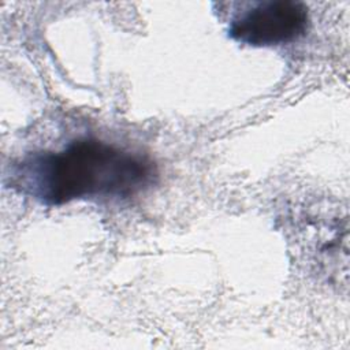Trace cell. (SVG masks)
Instances as JSON below:
<instances>
[{
	"label": "cell",
	"mask_w": 350,
	"mask_h": 350,
	"mask_svg": "<svg viewBox=\"0 0 350 350\" xmlns=\"http://www.w3.org/2000/svg\"><path fill=\"white\" fill-rule=\"evenodd\" d=\"M310 26L308 5L297 0L246 3L228 23V37L239 44L267 48L291 44Z\"/></svg>",
	"instance_id": "obj_2"
},
{
	"label": "cell",
	"mask_w": 350,
	"mask_h": 350,
	"mask_svg": "<svg viewBox=\"0 0 350 350\" xmlns=\"http://www.w3.org/2000/svg\"><path fill=\"white\" fill-rule=\"evenodd\" d=\"M159 172L146 154L83 137L60 150L33 152L10 168V185L46 206L78 200L126 201L152 187Z\"/></svg>",
	"instance_id": "obj_1"
}]
</instances>
